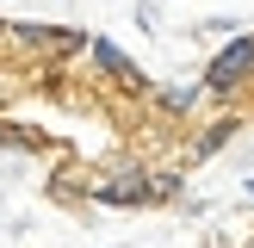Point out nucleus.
<instances>
[{
	"instance_id": "obj_6",
	"label": "nucleus",
	"mask_w": 254,
	"mask_h": 248,
	"mask_svg": "<svg viewBox=\"0 0 254 248\" xmlns=\"http://www.w3.org/2000/svg\"><path fill=\"white\" fill-rule=\"evenodd\" d=\"M198 99H205V81H186V87H161V93H155V106H161V112H174V118H186Z\"/></svg>"
},
{
	"instance_id": "obj_2",
	"label": "nucleus",
	"mask_w": 254,
	"mask_h": 248,
	"mask_svg": "<svg viewBox=\"0 0 254 248\" xmlns=\"http://www.w3.org/2000/svg\"><path fill=\"white\" fill-rule=\"evenodd\" d=\"M242 87H254V37L236 31L230 44L211 56V68H205V99H230V93H242Z\"/></svg>"
},
{
	"instance_id": "obj_5",
	"label": "nucleus",
	"mask_w": 254,
	"mask_h": 248,
	"mask_svg": "<svg viewBox=\"0 0 254 248\" xmlns=\"http://www.w3.org/2000/svg\"><path fill=\"white\" fill-rule=\"evenodd\" d=\"M230 136H236V118H211V130H198V136H192L186 161H211V155H217L223 143H230Z\"/></svg>"
},
{
	"instance_id": "obj_3",
	"label": "nucleus",
	"mask_w": 254,
	"mask_h": 248,
	"mask_svg": "<svg viewBox=\"0 0 254 248\" xmlns=\"http://www.w3.org/2000/svg\"><path fill=\"white\" fill-rule=\"evenodd\" d=\"M81 192L93 198V205H155V180H149V168H99Z\"/></svg>"
},
{
	"instance_id": "obj_4",
	"label": "nucleus",
	"mask_w": 254,
	"mask_h": 248,
	"mask_svg": "<svg viewBox=\"0 0 254 248\" xmlns=\"http://www.w3.org/2000/svg\"><path fill=\"white\" fill-rule=\"evenodd\" d=\"M87 62H93L99 68V81H112V87H130V93H143V68H136L130 56H124L118 44H112V37H87Z\"/></svg>"
},
{
	"instance_id": "obj_7",
	"label": "nucleus",
	"mask_w": 254,
	"mask_h": 248,
	"mask_svg": "<svg viewBox=\"0 0 254 248\" xmlns=\"http://www.w3.org/2000/svg\"><path fill=\"white\" fill-rule=\"evenodd\" d=\"M0 149H44V130H31V124H12V118H0Z\"/></svg>"
},
{
	"instance_id": "obj_1",
	"label": "nucleus",
	"mask_w": 254,
	"mask_h": 248,
	"mask_svg": "<svg viewBox=\"0 0 254 248\" xmlns=\"http://www.w3.org/2000/svg\"><path fill=\"white\" fill-rule=\"evenodd\" d=\"M0 37H12V44H19L25 56H37V62H74V56H87V31H74V25L6 19V25H0Z\"/></svg>"
}]
</instances>
